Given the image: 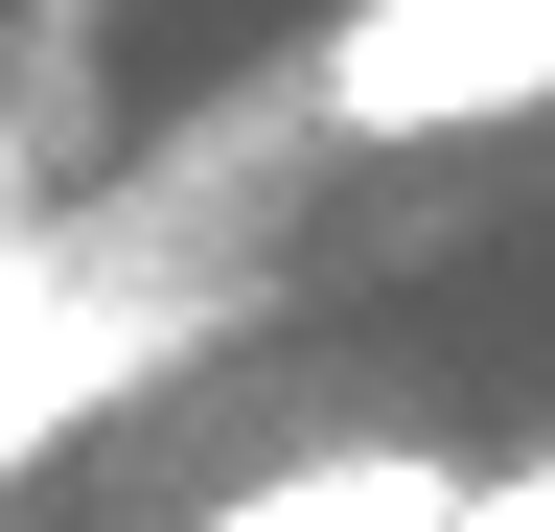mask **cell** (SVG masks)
I'll return each mask as SVG.
<instances>
[{"label": "cell", "mask_w": 555, "mask_h": 532, "mask_svg": "<svg viewBox=\"0 0 555 532\" xmlns=\"http://www.w3.org/2000/svg\"><path fill=\"white\" fill-rule=\"evenodd\" d=\"M324 140H486V116H555V0H347L324 70H301Z\"/></svg>", "instance_id": "obj_1"}, {"label": "cell", "mask_w": 555, "mask_h": 532, "mask_svg": "<svg viewBox=\"0 0 555 532\" xmlns=\"http://www.w3.org/2000/svg\"><path fill=\"white\" fill-rule=\"evenodd\" d=\"M185 532H463V463H416V440H324V463H278V486L185 509Z\"/></svg>", "instance_id": "obj_2"}, {"label": "cell", "mask_w": 555, "mask_h": 532, "mask_svg": "<svg viewBox=\"0 0 555 532\" xmlns=\"http://www.w3.org/2000/svg\"><path fill=\"white\" fill-rule=\"evenodd\" d=\"M24 24H93V0H24Z\"/></svg>", "instance_id": "obj_3"}]
</instances>
